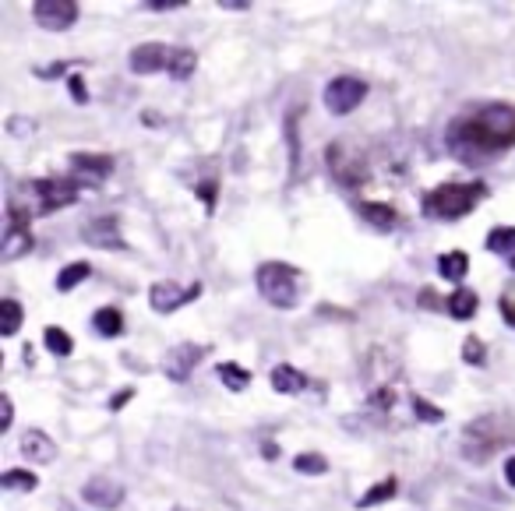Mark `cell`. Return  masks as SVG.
<instances>
[{
	"instance_id": "6da1fadb",
	"label": "cell",
	"mask_w": 515,
	"mask_h": 511,
	"mask_svg": "<svg viewBox=\"0 0 515 511\" xmlns=\"http://www.w3.org/2000/svg\"><path fill=\"white\" fill-rule=\"evenodd\" d=\"M448 152L466 166H480L498 159L515 145V106L480 103L452 117L445 131Z\"/></svg>"
},
{
	"instance_id": "7a4b0ae2",
	"label": "cell",
	"mask_w": 515,
	"mask_h": 511,
	"mask_svg": "<svg viewBox=\"0 0 515 511\" xmlns=\"http://www.w3.org/2000/svg\"><path fill=\"white\" fill-rule=\"evenodd\" d=\"M508 441H515V423L505 413H484L463 427V455L477 466L494 459Z\"/></svg>"
},
{
	"instance_id": "3957f363",
	"label": "cell",
	"mask_w": 515,
	"mask_h": 511,
	"mask_svg": "<svg viewBox=\"0 0 515 511\" xmlns=\"http://www.w3.org/2000/svg\"><path fill=\"white\" fill-rule=\"evenodd\" d=\"M484 198H487V184H480V180H470V184L445 180V184H438L434 191L424 194L420 208H424V215H431V219L452 223V219H466Z\"/></svg>"
},
{
	"instance_id": "277c9868",
	"label": "cell",
	"mask_w": 515,
	"mask_h": 511,
	"mask_svg": "<svg viewBox=\"0 0 515 511\" xmlns=\"http://www.w3.org/2000/svg\"><path fill=\"white\" fill-rule=\"evenodd\" d=\"M254 282H258V293L269 300L272 307H297V282H300V268L286 265V261H265L258 272H254Z\"/></svg>"
},
{
	"instance_id": "5b68a950",
	"label": "cell",
	"mask_w": 515,
	"mask_h": 511,
	"mask_svg": "<svg viewBox=\"0 0 515 511\" xmlns=\"http://www.w3.org/2000/svg\"><path fill=\"white\" fill-rule=\"evenodd\" d=\"M364 99H367V82L357 75H339L325 85V110H329L332 117H346V113L357 110Z\"/></svg>"
},
{
	"instance_id": "8992f818",
	"label": "cell",
	"mask_w": 515,
	"mask_h": 511,
	"mask_svg": "<svg viewBox=\"0 0 515 511\" xmlns=\"http://www.w3.org/2000/svg\"><path fill=\"white\" fill-rule=\"evenodd\" d=\"M32 251V230L29 212L11 201L8 205V230H4V244H0V261H18Z\"/></svg>"
},
{
	"instance_id": "52a82bcc",
	"label": "cell",
	"mask_w": 515,
	"mask_h": 511,
	"mask_svg": "<svg viewBox=\"0 0 515 511\" xmlns=\"http://www.w3.org/2000/svg\"><path fill=\"white\" fill-rule=\"evenodd\" d=\"M32 18L46 32H68L71 25H78L82 8H78L75 0H36L32 4Z\"/></svg>"
},
{
	"instance_id": "ba28073f",
	"label": "cell",
	"mask_w": 515,
	"mask_h": 511,
	"mask_svg": "<svg viewBox=\"0 0 515 511\" xmlns=\"http://www.w3.org/2000/svg\"><path fill=\"white\" fill-rule=\"evenodd\" d=\"M329 170L346 191H357V187L367 184V159L350 156L343 141H332L329 145Z\"/></svg>"
},
{
	"instance_id": "9c48e42d",
	"label": "cell",
	"mask_w": 515,
	"mask_h": 511,
	"mask_svg": "<svg viewBox=\"0 0 515 511\" xmlns=\"http://www.w3.org/2000/svg\"><path fill=\"white\" fill-rule=\"evenodd\" d=\"M32 191L39 198V215H53L78 201L82 184L78 180H32Z\"/></svg>"
},
{
	"instance_id": "30bf717a",
	"label": "cell",
	"mask_w": 515,
	"mask_h": 511,
	"mask_svg": "<svg viewBox=\"0 0 515 511\" xmlns=\"http://www.w3.org/2000/svg\"><path fill=\"white\" fill-rule=\"evenodd\" d=\"M198 297H202V282H191L187 289H180L177 282H152L149 286V304L156 314H173Z\"/></svg>"
},
{
	"instance_id": "8fae6325",
	"label": "cell",
	"mask_w": 515,
	"mask_h": 511,
	"mask_svg": "<svg viewBox=\"0 0 515 511\" xmlns=\"http://www.w3.org/2000/svg\"><path fill=\"white\" fill-rule=\"evenodd\" d=\"M110 173H113V156H103V152H75V159H71V180H78V184L96 187Z\"/></svg>"
},
{
	"instance_id": "7c38bea8",
	"label": "cell",
	"mask_w": 515,
	"mask_h": 511,
	"mask_svg": "<svg viewBox=\"0 0 515 511\" xmlns=\"http://www.w3.org/2000/svg\"><path fill=\"white\" fill-rule=\"evenodd\" d=\"M82 240L89 247H99V251H124V237H120V223L117 215H99L92 223L82 226Z\"/></svg>"
},
{
	"instance_id": "4fadbf2b",
	"label": "cell",
	"mask_w": 515,
	"mask_h": 511,
	"mask_svg": "<svg viewBox=\"0 0 515 511\" xmlns=\"http://www.w3.org/2000/svg\"><path fill=\"white\" fill-rule=\"evenodd\" d=\"M205 356V346H195V342H184V346L170 349L163 360V374L170 381H187L191 378V371H195L198 363H202Z\"/></svg>"
},
{
	"instance_id": "5bb4252c",
	"label": "cell",
	"mask_w": 515,
	"mask_h": 511,
	"mask_svg": "<svg viewBox=\"0 0 515 511\" xmlns=\"http://www.w3.org/2000/svg\"><path fill=\"white\" fill-rule=\"evenodd\" d=\"M170 46L166 43H142L131 50V71L135 75H156V71H166L170 64Z\"/></svg>"
},
{
	"instance_id": "9a60e30c",
	"label": "cell",
	"mask_w": 515,
	"mask_h": 511,
	"mask_svg": "<svg viewBox=\"0 0 515 511\" xmlns=\"http://www.w3.org/2000/svg\"><path fill=\"white\" fill-rule=\"evenodd\" d=\"M82 497L92 504V508L113 511V508H120V501H124V490H120L117 483H110V480H89L82 487Z\"/></svg>"
},
{
	"instance_id": "2e32d148",
	"label": "cell",
	"mask_w": 515,
	"mask_h": 511,
	"mask_svg": "<svg viewBox=\"0 0 515 511\" xmlns=\"http://www.w3.org/2000/svg\"><path fill=\"white\" fill-rule=\"evenodd\" d=\"M22 455L32 462V466H46V462L57 459V445H53V437H46L43 430H25Z\"/></svg>"
},
{
	"instance_id": "e0dca14e",
	"label": "cell",
	"mask_w": 515,
	"mask_h": 511,
	"mask_svg": "<svg viewBox=\"0 0 515 511\" xmlns=\"http://www.w3.org/2000/svg\"><path fill=\"white\" fill-rule=\"evenodd\" d=\"M360 219L371 223L378 233H389L399 226V212L392 205H385V201H364V205H360Z\"/></svg>"
},
{
	"instance_id": "ac0fdd59",
	"label": "cell",
	"mask_w": 515,
	"mask_h": 511,
	"mask_svg": "<svg viewBox=\"0 0 515 511\" xmlns=\"http://www.w3.org/2000/svg\"><path fill=\"white\" fill-rule=\"evenodd\" d=\"M307 385H311V378L304 371H297V367H290V363H279L276 371H272V388L279 395H300Z\"/></svg>"
},
{
	"instance_id": "d6986e66",
	"label": "cell",
	"mask_w": 515,
	"mask_h": 511,
	"mask_svg": "<svg viewBox=\"0 0 515 511\" xmlns=\"http://www.w3.org/2000/svg\"><path fill=\"white\" fill-rule=\"evenodd\" d=\"M198 71V53L187 50V46H173L170 64H166V75L177 78V82H187V78Z\"/></svg>"
},
{
	"instance_id": "ffe728a7",
	"label": "cell",
	"mask_w": 515,
	"mask_h": 511,
	"mask_svg": "<svg viewBox=\"0 0 515 511\" xmlns=\"http://www.w3.org/2000/svg\"><path fill=\"white\" fill-rule=\"evenodd\" d=\"M477 307H480V297L473 289H452V297L445 300V311L459 321H470L473 314H477Z\"/></svg>"
},
{
	"instance_id": "44dd1931",
	"label": "cell",
	"mask_w": 515,
	"mask_h": 511,
	"mask_svg": "<svg viewBox=\"0 0 515 511\" xmlns=\"http://www.w3.org/2000/svg\"><path fill=\"white\" fill-rule=\"evenodd\" d=\"M92 325H96V332L103 335V339H117V335L124 332V314H120L117 307H99V311L92 314Z\"/></svg>"
},
{
	"instance_id": "7402d4cb",
	"label": "cell",
	"mask_w": 515,
	"mask_h": 511,
	"mask_svg": "<svg viewBox=\"0 0 515 511\" xmlns=\"http://www.w3.org/2000/svg\"><path fill=\"white\" fill-rule=\"evenodd\" d=\"M438 272H441V279L463 282V279H466V272H470V258H466L463 251L441 254V258H438Z\"/></svg>"
},
{
	"instance_id": "603a6c76",
	"label": "cell",
	"mask_w": 515,
	"mask_h": 511,
	"mask_svg": "<svg viewBox=\"0 0 515 511\" xmlns=\"http://www.w3.org/2000/svg\"><path fill=\"white\" fill-rule=\"evenodd\" d=\"M396 494H399V480H396V476H389V480L374 483V487L367 490V494L357 501V508H374V504H385V501H392V497H396Z\"/></svg>"
},
{
	"instance_id": "cb8c5ba5",
	"label": "cell",
	"mask_w": 515,
	"mask_h": 511,
	"mask_svg": "<svg viewBox=\"0 0 515 511\" xmlns=\"http://www.w3.org/2000/svg\"><path fill=\"white\" fill-rule=\"evenodd\" d=\"M92 275V265L89 261H71L68 268H60V275H57V289L60 293H71V289L78 286V282H85Z\"/></svg>"
},
{
	"instance_id": "d4e9b609",
	"label": "cell",
	"mask_w": 515,
	"mask_h": 511,
	"mask_svg": "<svg viewBox=\"0 0 515 511\" xmlns=\"http://www.w3.org/2000/svg\"><path fill=\"white\" fill-rule=\"evenodd\" d=\"M43 342H46V349H50L53 356H71L75 353V339H71L64 328H57V325H50L43 332Z\"/></svg>"
},
{
	"instance_id": "484cf974",
	"label": "cell",
	"mask_w": 515,
	"mask_h": 511,
	"mask_svg": "<svg viewBox=\"0 0 515 511\" xmlns=\"http://www.w3.org/2000/svg\"><path fill=\"white\" fill-rule=\"evenodd\" d=\"M0 487H4V490H22V494H29V490L39 487V476L29 473V469H8V473L0 476Z\"/></svg>"
},
{
	"instance_id": "4316f807",
	"label": "cell",
	"mask_w": 515,
	"mask_h": 511,
	"mask_svg": "<svg viewBox=\"0 0 515 511\" xmlns=\"http://www.w3.org/2000/svg\"><path fill=\"white\" fill-rule=\"evenodd\" d=\"M487 251L494 254H512L515 258V226H498V230L487 233Z\"/></svg>"
},
{
	"instance_id": "83f0119b",
	"label": "cell",
	"mask_w": 515,
	"mask_h": 511,
	"mask_svg": "<svg viewBox=\"0 0 515 511\" xmlns=\"http://www.w3.org/2000/svg\"><path fill=\"white\" fill-rule=\"evenodd\" d=\"M216 374H219V378H223V385L230 388V392H244L247 381H251V374H247L244 367H240V363H230V360L219 363Z\"/></svg>"
},
{
	"instance_id": "f1b7e54d",
	"label": "cell",
	"mask_w": 515,
	"mask_h": 511,
	"mask_svg": "<svg viewBox=\"0 0 515 511\" xmlns=\"http://www.w3.org/2000/svg\"><path fill=\"white\" fill-rule=\"evenodd\" d=\"M22 328V304L18 300H0V332L4 335H15Z\"/></svg>"
},
{
	"instance_id": "f546056e",
	"label": "cell",
	"mask_w": 515,
	"mask_h": 511,
	"mask_svg": "<svg viewBox=\"0 0 515 511\" xmlns=\"http://www.w3.org/2000/svg\"><path fill=\"white\" fill-rule=\"evenodd\" d=\"M293 469H297V473H304V476H325V473H329V459H325V455H318V452H304V455H297V459H293Z\"/></svg>"
},
{
	"instance_id": "4dcf8cb0",
	"label": "cell",
	"mask_w": 515,
	"mask_h": 511,
	"mask_svg": "<svg viewBox=\"0 0 515 511\" xmlns=\"http://www.w3.org/2000/svg\"><path fill=\"white\" fill-rule=\"evenodd\" d=\"M463 360L470 363V367H484V363H487V349H484V342H480L477 335H470V339L463 342Z\"/></svg>"
},
{
	"instance_id": "1f68e13d",
	"label": "cell",
	"mask_w": 515,
	"mask_h": 511,
	"mask_svg": "<svg viewBox=\"0 0 515 511\" xmlns=\"http://www.w3.org/2000/svg\"><path fill=\"white\" fill-rule=\"evenodd\" d=\"M297 117H300V110L290 117V124H286V138H290V163H293V173H297V166H300V131H297Z\"/></svg>"
},
{
	"instance_id": "d6a6232c",
	"label": "cell",
	"mask_w": 515,
	"mask_h": 511,
	"mask_svg": "<svg viewBox=\"0 0 515 511\" xmlns=\"http://www.w3.org/2000/svg\"><path fill=\"white\" fill-rule=\"evenodd\" d=\"M413 409H417V420H424V423H441V420H445V413H441L434 402L420 399V395L413 399Z\"/></svg>"
},
{
	"instance_id": "836d02e7",
	"label": "cell",
	"mask_w": 515,
	"mask_h": 511,
	"mask_svg": "<svg viewBox=\"0 0 515 511\" xmlns=\"http://www.w3.org/2000/svg\"><path fill=\"white\" fill-rule=\"evenodd\" d=\"M11 420H15V406H11V395H0V430H11Z\"/></svg>"
},
{
	"instance_id": "e575fe53",
	"label": "cell",
	"mask_w": 515,
	"mask_h": 511,
	"mask_svg": "<svg viewBox=\"0 0 515 511\" xmlns=\"http://www.w3.org/2000/svg\"><path fill=\"white\" fill-rule=\"evenodd\" d=\"M187 0H145L142 8L145 11H173V8H184Z\"/></svg>"
},
{
	"instance_id": "d590c367",
	"label": "cell",
	"mask_w": 515,
	"mask_h": 511,
	"mask_svg": "<svg viewBox=\"0 0 515 511\" xmlns=\"http://www.w3.org/2000/svg\"><path fill=\"white\" fill-rule=\"evenodd\" d=\"M216 191H219L216 180H205V184L198 187V194H202V198H205V208H209V212H212V208H216Z\"/></svg>"
},
{
	"instance_id": "8d00e7d4",
	"label": "cell",
	"mask_w": 515,
	"mask_h": 511,
	"mask_svg": "<svg viewBox=\"0 0 515 511\" xmlns=\"http://www.w3.org/2000/svg\"><path fill=\"white\" fill-rule=\"evenodd\" d=\"M71 96H75V103H89V89H85L82 75H71Z\"/></svg>"
},
{
	"instance_id": "74e56055",
	"label": "cell",
	"mask_w": 515,
	"mask_h": 511,
	"mask_svg": "<svg viewBox=\"0 0 515 511\" xmlns=\"http://www.w3.org/2000/svg\"><path fill=\"white\" fill-rule=\"evenodd\" d=\"M498 311H501V318H505L508 325L515 328V300H512V297H501V300H498Z\"/></svg>"
},
{
	"instance_id": "f35d334b",
	"label": "cell",
	"mask_w": 515,
	"mask_h": 511,
	"mask_svg": "<svg viewBox=\"0 0 515 511\" xmlns=\"http://www.w3.org/2000/svg\"><path fill=\"white\" fill-rule=\"evenodd\" d=\"M223 11H251V0H219Z\"/></svg>"
},
{
	"instance_id": "ab89813d",
	"label": "cell",
	"mask_w": 515,
	"mask_h": 511,
	"mask_svg": "<svg viewBox=\"0 0 515 511\" xmlns=\"http://www.w3.org/2000/svg\"><path fill=\"white\" fill-rule=\"evenodd\" d=\"M505 480H508V487H515V455L505 462Z\"/></svg>"
},
{
	"instance_id": "60d3db41",
	"label": "cell",
	"mask_w": 515,
	"mask_h": 511,
	"mask_svg": "<svg viewBox=\"0 0 515 511\" xmlns=\"http://www.w3.org/2000/svg\"><path fill=\"white\" fill-rule=\"evenodd\" d=\"M127 399H131V392H120L117 399H110V409H120V406H124Z\"/></svg>"
},
{
	"instance_id": "b9f144b4",
	"label": "cell",
	"mask_w": 515,
	"mask_h": 511,
	"mask_svg": "<svg viewBox=\"0 0 515 511\" xmlns=\"http://www.w3.org/2000/svg\"><path fill=\"white\" fill-rule=\"evenodd\" d=\"M512 268H515V258H512Z\"/></svg>"
}]
</instances>
